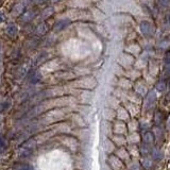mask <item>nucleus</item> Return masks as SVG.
<instances>
[{"label":"nucleus","instance_id":"5","mask_svg":"<svg viewBox=\"0 0 170 170\" xmlns=\"http://www.w3.org/2000/svg\"><path fill=\"white\" fill-rule=\"evenodd\" d=\"M13 170H32V168H31L29 165L21 164V165H16Z\"/></svg>","mask_w":170,"mask_h":170},{"label":"nucleus","instance_id":"7","mask_svg":"<svg viewBox=\"0 0 170 170\" xmlns=\"http://www.w3.org/2000/svg\"><path fill=\"white\" fill-rule=\"evenodd\" d=\"M4 21V14L2 12H0V24Z\"/></svg>","mask_w":170,"mask_h":170},{"label":"nucleus","instance_id":"8","mask_svg":"<svg viewBox=\"0 0 170 170\" xmlns=\"http://www.w3.org/2000/svg\"><path fill=\"white\" fill-rule=\"evenodd\" d=\"M167 19H168V21H169V24H170V12L168 13V15H167Z\"/></svg>","mask_w":170,"mask_h":170},{"label":"nucleus","instance_id":"9","mask_svg":"<svg viewBox=\"0 0 170 170\" xmlns=\"http://www.w3.org/2000/svg\"><path fill=\"white\" fill-rule=\"evenodd\" d=\"M94 2H99V1H101V0H92Z\"/></svg>","mask_w":170,"mask_h":170},{"label":"nucleus","instance_id":"6","mask_svg":"<svg viewBox=\"0 0 170 170\" xmlns=\"http://www.w3.org/2000/svg\"><path fill=\"white\" fill-rule=\"evenodd\" d=\"M165 67H166V70L170 73V54L167 55L165 59Z\"/></svg>","mask_w":170,"mask_h":170},{"label":"nucleus","instance_id":"4","mask_svg":"<svg viewBox=\"0 0 170 170\" xmlns=\"http://www.w3.org/2000/svg\"><path fill=\"white\" fill-rule=\"evenodd\" d=\"M148 98V103H147V107H151L152 105H153V103H154V101H155V96H154V92H149V96L147 97Z\"/></svg>","mask_w":170,"mask_h":170},{"label":"nucleus","instance_id":"10","mask_svg":"<svg viewBox=\"0 0 170 170\" xmlns=\"http://www.w3.org/2000/svg\"><path fill=\"white\" fill-rule=\"evenodd\" d=\"M169 129H170V119H169Z\"/></svg>","mask_w":170,"mask_h":170},{"label":"nucleus","instance_id":"2","mask_svg":"<svg viewBox=\"0 0 170 170\" xmlns=\"http://www.w3.org/2000/svg\"><path fill=\"white\" fill-rule=\"evenodd\" d=\"M6 33H7V36H10V37L14 38V37H16L17 33H18V28H17V26H16V25H14V24H10V25L7 27V29H6Z\"/></svg>","mask_w":170,"mask_h":170},{"label":"nucleus","instance_id":"3","mask_svg":"<svg viewBox=\"0 0 170 170\" xmlns=\"http://www.w3.org/2000/svg\"><path fill=\"white\" fill-rule=\"evenodd\" d=\"M69 25V20L68 19H63V20H60L59 22L55 24V30L56 31H61L63 29H65L67 26Z\"/></svg>","mask_w":170,"mask_h":170},{"label":"nucleus","instance_id":"1","mask_svg":"<svg viewBox=\"0 0 170 170\" xmlns=\"http://www.w3.org/2000/svg\"><path fill=\"white\" fill-rule=\"evenodd\" d=\"M139 29H140V32L147 37L152 36V35H153V32H154L153 25H152L151 22L147 21V20H144V21L140 22Z\"/></svg>","mask_w":170,"mask_h":170}]
</instances>
